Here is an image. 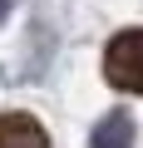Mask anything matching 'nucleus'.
<instances>
[{"mask_svg":"<svg viewBox=\"0 0 143 148\" xmlns=\"http://www.w3.org/2000/svg\"><path fill=\"white\" fill-rule=\"evenodd\" d=\"M104 79L118 94H143V25H128L104 45Z\"/></svg>","mask_w":143,"mask_h":148,"instance_id":"1","label":"nucleus"},{"mask_svg":"<svg viewBox=\"0 0 143 148\" xmlns=\"http://www.w3.org/2000/svg\"><path fill=\"white\" fill-rule=\"evenodd\" d=\"M0 148H49V133L40 128L35 114L10 109V114H0Z\"/></svg>","mask_w":143,"mask_h":148,"instance_id":"2","label":"nucleus"},{"mask_svg":"<svg viewBox=\"0 0 143 148\" xmlns=\"http://www.w3.org/2000/svg\"><path fill=\"white\" fill-rule=\"evenodd\" d=\"M89 148H133V119L128 114H104L89 133Z\"/></svg>","mask_w":143,"mask_h":148,"instance_id":"3","label":"nucleus"},{"mask_svg":"<svg viewBox=\"0 0 143 148\" xmlns=\"http://www.w3.org/2000/svg\"><path fill=\"white\" fill-rule=\"evenodd\" d=\"M5 15H10V0H0V25H5Z\"/></svg>","mask_w":143,"mask_h":148,"instance_id":"4","label":"nucleus"}]
</instances>
